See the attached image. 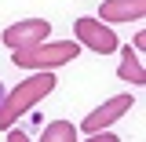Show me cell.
Here are the masks:
<instances>
[{
    "label": "cell",
    "instance_id": "cell-1",
    "mask_svg": "<svg viewBox=\"0 0 146 142\" xmlns=\"http://www.w3.org/2000/svg\"><path fill=\"white\" fill-rule=\"evenodd\" d=\"M51 91H55V73H51V69H40L36 77L22 80V84H18L11 95L4 91V102H0V127L7 131V127L15 124L26 109H33L36 102H44Z\"/></svg>",
    "mask_w": 146,
    "mask_h": 142
},
{
    "label": "cell",
    "instance_id": "cell-2",
    "mask_svg": "<svg viewBox=\"0 0 146 142\" xmlns=\"http://www.w3.org/2000/svg\"><path fill=\"white\" fill-rule=\"evenodd\" d=\"M77 55H80L77 40H40L33 48L15 51V66H22V69H58L66 62H77Z\"/></svg>",
    "mask_w": 146,
    "mask_h": 142
},
{
    "label": "cell",
    "instance_id": "cell-3",
    "mask_svg": "<svg viewBox=\"0 0 146 142\" xmlns=\"http://www.w3.org/2000/svg\"><path fill=\"white\" fill-rule=\"evenodd\" d=\"M73 33H77V44L80 48H91L99 55H110V51L121 48L117 44V33L110 29V22H102V18H77L73 22Z\"/></svg>",
    "mask_w": 146,
    "mask_h": 142
},
{
    "label": "cell",
    "instance_id": "cell-4",
    "mask_svg": "<svg viewBox=\"0 0 146 142\" xmlns=\"http://www.w3.org/2000/svg\"><path fill=\"white\" fill-rule=\"evenodd\" d=\"M48 33H51V22L48 18H22V22H15V26L4 29V44L11 51H22V48H33L40 40H48Z\"/></svg>",
    "mask_w": 146,
    "mask_h": 142
},
{
    "label": "cell",
    "instance_id": "cell-5",
    "mask_svg": "<svg viewBox=\"0 0 146 142\" xmlns=\"http://www.w3.org/2000/svg\"><path fill=\"white\" fill-rule=\"evenodd\" d=\"M131 102H135L131 95H113V98H106V102H102L99 109H91L88 117L80 120V131H84V135H95V131L110 127L113 120H121L128 109H131Z\"/></svg>",
    "mask_w": 146,
    "mask_h": 142
},
{
    "label": "cell",
    "instance_id": "cell-6",
    "mask_svg": "<svg viewBox=\"0 0 146 142\" xmlns=\"http://www.w3.org/2000/svg\"><path fill=\"white\" fill-rule=\"evenodd\" d=\"M146 15V0H106L99 4V18L102 22H131V18Z\"/></svg>",
    "mask_w": 146,
    "mask_h": 142
},
{
    "label": "cell",
    "instance_id": "cell-7",
    "mask_svg": "<svg viewBox=\"0 0 146 142\" xmlns=\"http://www.w3.org/2000/svg\"><path fill=\"white\" fill-rule=\"evenodd\" d=\"M117 77H121V80H131V84H139V88H143V84H146L143 55H139V51H131V48H124V51H121V66H117Z\"/></svg>",
    "mask_w": 146,
    "mask_h": 142
},
{
    "label": "cell",
    "instance_id": "cell-8",
    "mask_svg": "<svg viewBox=\"0 0 146 142\" xmlns=\"http://www.w3.org/2000/svg\"><path fill=\"white\" fill-rule=\"evenodd\" d=\"M40 142H77V127L70 120H51V124L44 127Z\"/></svg>",
    "mask_w": 146,
    "mask_h": 142
},
{
    "label": "cell",
    "instance_id": "cell-9",
    "mask_svg": "<svg viewBox=\"0 0 146 142\" xmlns=\"http://www.w3.org/2000/svg\"><path fill=\"white\" fill-rule=\"evenodd\" d=\"M131 44H135V51H143V48H146V33H135V36H131Z\"/></svg>",
    "mask_w": 146,
    "mask_h": 142
},
{
    "label": "cell",
    "instance_id": "cell-10",
    "mask_svg": "<svg viewBox=\"0 0 146 142\" xmlns=\"http://www.w3.org/2000/svg\"><path fill=\"white\" fill-rule=\"evenodd\" d=\"M0 102H4V84H0Z\"/></svg>",
    "mask_w": 146,
    "mask_h": 142
}]
</instances>
